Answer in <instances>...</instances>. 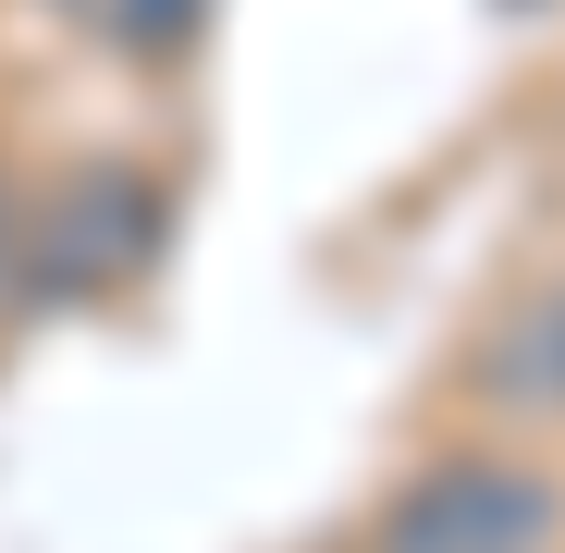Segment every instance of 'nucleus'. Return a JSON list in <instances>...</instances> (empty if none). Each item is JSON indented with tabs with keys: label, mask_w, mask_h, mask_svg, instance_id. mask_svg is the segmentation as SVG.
<instances>
[{
	"label": "nucleus",
	"mask_w": 565,
	"mask_h": 553,
	"mask_svg": "<svg viewBox=\"0 0 565 553\" xmlns=\"http://www.w3.org/2000/svg\"><path fill=\"white\" fill-rule=\"evenodd\" d=\"M565 529V492L541 468H504V455H455L430 468L394 517H382V553H541Z\"/></svg>",
	"instance_id": "1"
},
{
	"label": "nucleus",
	"mask_w": 565,
	"mask_h": 553,
	"mask_svg": "<svg viewBox=\"0 0 565 553\" xmlns=\"http://www.w3.org/2000/svg\"><path fill=\"white\" fill-rule=\"evenodd\" d=\"M492 394H504V406H565V296H553V308H529V320L504 332Z\"/></svg>",
	"instance_id": "2"
},
{
	"label": "nucleus",
	"mask_w": 565,
	"mask_h": 553,
	"mask_svg": "<svg viewBox=\"0 0 565 553\" xmlns=\"http://www.w3.org/2000/svg\"><path fill=\"white\" fill-rule=\"evenodd\" d=\"M62 13H86L99 38H124L136 62H172L184 38H198V13H210V0H62Z\"/></svg>",
	"instance_id": "3"
}]
</instances>
